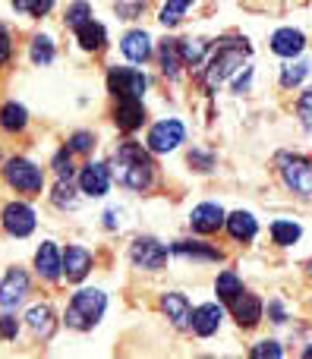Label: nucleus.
Returning <instances> with one entry per match:
<instances>
[{
	"mask_svg": "<svg viewBox=\"0 0 312 359\" xmlns=\"http://www.w3.org/2000/svg\"><path fill=\"white\" fill-rule=\"evenodd\" d=\"M114 177L117 183H123L126 189H149L155 183V164H151L149 151L136 142H123L117 151H114Z\"/></svg>",
	"mask_w": 312,
	"mask_h": 359,
	"instance_id": "nucleus-1",
	"label": "nucleus"
},
{
	"mask_svg": "<svg viewBox=\"0 0 312 359\" xmlns=\"http://www.w3.org/2000/svg\"><path fill=\"white\" fill-rule=\"evenodd\" d=\"M246 54H250L246 38H224V41L215 48V54L205 60V67H202V76H199L202 86H205L208 92H215V88H218L227 76H233L240 67H243V57Z\"/></svg>",
	"mask_w": 312,
	"mask_h": 359,
	"instance_id": "nucleus-2",
	"label": "nucleus"
},
{
	"mask_svg": "<svg viewBox=\"0 0 312 359\" xmlns=\"http://www.w3.org/2000/svg\"><path fill=\"white\" fill-rule=\"evenodd\" d=\"M104 309H107V297H104V293L95 290V287H86V290H76L73 293L63 322H67V328H73V331H92L95 325L101 322Z\"/></svg>",
	"mask_w": 312,
	"mask_h": 359,
	"instance_id": "nucleus-3",
	"label": "nucleus"
},
{
	"mask_svg": "<svg viewBox=\"0 0 312 359\" xmlns=\"http://www.w3.org/2000/svg\"><path fill=\"white\" fill-rule=\"evenodd\" d=\"M4 180L16 192H22V196H41V189H44L41 168L35 161H29V158H10L4 164Z\"/></svg>",
	"mask_w": 312,
	"mask_h": 359,
	"instance_id": "nucleus-4",
	"label": "nucleus"
},
{
	"mask_svg": "<svg viewBox=\"0 0 312 359\" xmlns=\"http://www.w3.org/2000/svg\"><path fill=\"white\" fill-rule=\"evenodd\" d=\"M278 168H281L284 186L290 192L303 198H312V161L303 155H281L278 158Z\"/></svg>",
	"mask_w": 312,
	"mask_h": 359,
	"instance_id": "nucleus-5",
	"label": "nucleus"
},
{
	"mask_svg": "<svg viewBox=\"0 0 312 359\" xmlns=\"http://www.w3.org/2000/svg\"><path fill=\"white\" fill-rule=\"evenodd\" d=\"M145 88H149V79L145 73L139 69H130V67H114L107 73V92L114 98H142Z\"/></svg>",
	"mask_w": 312,
	"mask_h": 359,
	"instance_id": "nucleus-6",
	"label": "nucleus"
},
{
	"mask_svg": "<svg viewBox=\"0 0 312 359\" xmlns=\"http://www.w3.org/2000/svg\"><path fill=\"white\" fill-rule=\"evenodd\" d=\"M130 259L136 268H145V271H161L168 265V246L158 243L155 236H139L130 246Z\"/></svg>",
	"mask_w": 312,
	"mask_h": 359,
	"instance_id": "nucleus-7",
	"label": "nucleus"
},
{
	"mask_svg": "<svg viewBox=\"0 0 312 359\" xmlns=\"http://www.w3.org/2000/svg\"><path fill=\"white\" fill-rule=\"evenodd\" d=\"M183 139H186V126H183L177 117H168V120H161V123H155L149 130V151H155V155H168V151H174Z\"/></svg>",
	"mask_w": 312,
	"mask_h": 359,
	"instance_id": "nucleus-8",
	"label": "nucleus"
},
{
	"mask_svg": "<svg viewBox=\"0 0 312 359\" xmlns=\"http://www.w3.org/2000/svg\"><path fill=\"white\" fill-rule=\"evenodd\" d=\"M111 180H114V170L107 168V164L92 161L79 170V192L88 198H101V196H107V189H111Z\"/></svg>",
	"mask_w": 312,
	"mask_h": 359,
	"instance_id": "nucleus-9",
	"label": "nucleus"
},
{
	"mask_svg": "<svg viewBox=\"0 0 312 359\" xmlns=\"http://www.w3.org/2000/svg\"><path fill=\"white\" fill-rule=\"evenodd\" d=\"M4 230L10 236H16V240H22V236H29L32 230H35V211H32V205H25V202H10L4 208Z\"/></svg>",
	"mask_w": 312,
	"mask_h": 359,
	"instance_id": "nucleus-10",
	"label": "nucleus"
},
{
	"mask_svg": "<svg viewBox=\"0 0 312 359\" xmlns=\"http://www.w3.org/2000/svg\"><path fill=\"white\" fill-rule=\"evenodd\" d=\"M29 297V274L22 268H10L0 280V309H16Z\"/></svg>",
	"mask_w": 312,
	"mask_h": 359,
	"instance_id": "nucleus-11",
	"label": "nucleus"
},
{
	"mask_svg": "<svg viewBox=\"0 0 312 359\" xmlns=\"http://www.w3.org/2000/svg\"><path fill=\"white\" fill-rule=\"evenodd\" d=\"M224 224H227L224 208L215 202H202L189 211V227H193L196 233H218Z\"/></svg>",
	"mask_w": 312,
	"mask_h": 359,
	"instance_id": "nucleus-12",
	"label": "nucleus"
},
{
	"mask_svg": "<svg viewBox=\"0 0 312 359\" xmlns=\"http://www.w3.org/2000/svg\"><path fill=\"white\" fill-rule=\"evenodd\" d=\"M231 312H233L240 328H256V325L262 322V299L243 290L231 299Z\"/></svg>",
	"mask_w": 312,
	"mask_h": 359,
	"instance_id": "nucleus-13",
	"label": "nucleus"
},
{
	"mask_svg": "<svg viewBox=\"0 0 312 359\" xmlns=\"http://www.w3.org/2000/svg\"><path fill=\"white\" fill-rule=\"evenodd\" d=\"M161 309H164V316L170 318V325H174L177 331L193 328V306H189V299L183 297V293H164Z\"/></svg>",
	"mask_w": 312,
	"mask_h": 359,
	"instance_id": "nucleus-14",
	"label": "nucleus"
},
{
	"mask_svg": "<svg viewBox=\"0 0 312 359\" xmlns=\"http://www.w3.org/2000/svg\"><path fill=\"white\" fill-rule=\"evenodd\" d=\"M114 123L123 133H133L145 123V107L142 98H117V107H114Z\"/></svg>",
	"mask_w": 312,
	"mask_h": 359,
	"instance_id": "nucleus-15",
	"label": "nucleus"
},
{
	"mask_svg": "<svg viewBox=\"0 0 312 359\" xmlns=\"http://www.w3.org/2000/svg\"><path fill=\"white\" fill-rule=\"evenodd\" d=\"M88 271H92V252H88V249H82V246L63 249V278L79 284Z\"/></svg>",
	"mask_w": 312,
	"mask_h": 359,
	"instance_id": "nucleus-16",
	"label": "nucleus"
},
{
	"mask_svg": "<svg viewBox=\"0 0 312 359\" xmlns=\"http://www.w3.org/2000/svg\"><path fill=\"white\" fill-rule=\"evenodd\" d=\"M35 271L41 274L44 280H60V274H63V252L54 246V243H41V246H38Z\"/></svg>",
	"mask_w": 312,
	"mask_h": 359,
	"instance_id": "nucleus-17",
	"label": "nucleus"
},
{
	"mask_svg": "<svg viewBox=\"0 0 312 359\" xmlns=\"http://www.w3.org/2000/svg\"><path fill=\"white\" fill-rule=\"evenodd\" d=\"M303 48H306V35H303L300 29H278L275 35H271V50H275L278 57L294 60L297 54H303Z\"/></svg>",
	"mask_w": 312,
	"mask_h": 359,
	"instance_id": "nucleus-18",
	"label": "nucleus"
},
{
	"mask_svg": "<svg viewBox=\"0 0 312 359\" xmlns=\"http://www.w3.org/2000/svg\"><path fill=\"white\" fill-rule=\"evenodd\" d=\"M221 318H224V312H221L218 303H205V306H199V309H193V334L212 337L215 331L221 328Z\"/></svg>",
	"mask_w": 312,
	"mask_h": 359,
	"instance_id": "nucleus-19",
	"label": "nucleus"
},
{
	"mask_svg": "<svg viewBox=\"0 0 312 359\" xmlns=\"http://www.w3.org/2000/svg\"><path fill=\"white\" fill-rule=\"evenodd\" d=\"M120 50H123L126 60L133 63H145L151 57V38L145 35L142 29H133L123 35V41H120Z\"/></svg>",
	"mask_w": 312,
	"mask_h": 359,
	"instance_id": "nucleus-20",
	"label": "nucleus"
},
{
	"mask_svg": "<svg viewBox=\"0 0 312 359\" xmlns=\"http://www.w3.org/2000/svg\"><path fill=\"white\" fill-rule=\"evenodd\" d=\"M25 322H29L32 334H35V337H41V341H50V337H54L57 322H54V309H50L48 303H38V306H32V309H29V316H25Z\"/></svg>",
	"mask_w": 312,
	"mask_h": 359,
	"instance_id": "nucleus-21",
	"label": "nucleus"
},
{
	"mask_svg": "<svg viewBox=\"0 0 312 359\" xmlns=\"http://www.w3.org/2000/svg\"><path fill=\"white\" fill-rule=\"evenodd\" d=\"M227 230L237 243H250L259 233V224L250 211H233V215H227Z\"/></svg>",
	"mask_w": 312,
	"mask_h": 359,
	"instance_id": "nucleus-22",
	"label": "nucleus"
},
{
	"mask_svg": "<svg viewBox=\"0 0 312 359\" xmlns=\"http://www.w3.org/2000/svg\"><path fill=\"white\" fill-rule=\"evenodd\" d=\"M73 32H76V41L82 44V50H101V48H104V41H107L104 25L95 22V19H88V22H82V25H76Z\"/></svg>",
	"mask_w": 312,
	"mask_h": 359,
	"instance_id": "nucleus-23",
	"label": "nucleus"
},
{
	"mask_svg": "<svg viewBox=\"0 0 312 359\" xmlns=\"http://www.w3.org/2000/svg\"><path fill=\"white\" fill-rule=\"evenodd\" d=\"M25 123H29V111H25L22 104L6 101V104L0 107V130L4 133H22Z\"/></svg>",
	"mask_w": 312,
	"mask_h": 359,
	"instance_id": "nucleus-24",
	"label": "nucleus"
},
{
	"mask_svg": "<svg viewBox=\"0 0 312 359\" xmlns=\"http://www.w3.org/2000/svg\"><path fill=\"white\" fill-rule=\"evenodd\" d=\"M174 252L177 255H186V259H199V262H221L224 252L221 249H212L205 243H193V240H180L174 243Z\"/></svg>",
	"mask_w": 312,
	"mask_h": 359,
	"instance_id": "nucleus-25",
	"label": "nucleus"
},
{
	"mask_svg": "<svg viewBox=\"0 0 312 359\" xmlns=\"http://www.w3.org/2000/svg\"><path fill=\"white\" fill-rule=\"evenodd\" d=\"M183 67V54H180V41H164L161 44V69L168 79H177Z\"/></svg>",
	"mask_w": 312,
	"mask_h": 359,
	"instance_id": "nucleus-26",
	"label": "nucleus"
},
{
	"mask_svg": "<svg viewBox=\"0 0 312 359\" xmlns=\"http://www.w3.org/2000/svg\"><path fill=\"white\" fill-rule=\"evenodd\" d=\"M180 54H183V67H202L208 57V41H193V38H183L180 41Z\"/></svg>",
	"mask_w": 312,
	"mask_h": 359,
	"instance_id": "nucleus-27",
	"label": "nucleus"
},
{
	"mask_svg": "<svg viewBox=\"0 0 312 359\" xmlns=\"http://www.w3.org/2000/svg\"><path fill=\"white\" fill-rule=\"evenodd\" d=\"M215 293H218V299L231 303L237 293H243V280H240V274L237 271H221L218 280H215Z\"/></svg>",
	"mask_w": 312,
	"mask_h": 359,
	"instance_id": "nucleus-28",
	"label": "nucleus"
},
{
	"mask_svg": "<svg viewBox=\"0 0 312 359\" xmlns=\"http://www.w3.org/2000/svg\"><path fill=\"white\" fill-rule=\"evenodd\" d=\"M300 236H303V230H300V224H294V221H275L271 224V240H275L278 246H294Z\"/></svg>",
	"mask_w": 312,
	"mask_h": 359,
	"instance_id": "nucleus-29",
	"label": "nucleus"
},
{
	"mask_svg": "<svg viewBox=\"0 0 312 359\" xmlns=\"http://www.w3.org/2000/svg\"><path fill=\"white\" fill-rule=\"evenodd\" d=\"M29 57L35 67H48L54 60V41L48 35H35L32 38V48H29Z\"/></svg>",
	"mask_w": 312,
	"mask_h": 359,
	"instance_id": "nucleus-30",
	"label": "nucleus"
},
{
	"mask_svg": "<svg viewBox=\"0 0 312 359\" xmlns=\"http://www.w3.org/2000/svg\"><path fill=\"white\" fill-rule=\"evenodd\" d=\"M189 6H193V0H164V10H161V16H158V19H161V25L174 29Z\"/></svg>",
	"mask_w": 312,
	"mask_h": 359,
	"instance_id": "nucleus-31",
	"label": "nucleus"
},
{
	"mask_svg": "<svg viewBox=\"0 0 312 359\" xmlns=\"http://www.w3.org/2000/svg\"><path fill=\"white\" fill-rule=\"evenodd\" d=\"M13 10L16 13H25V16H48L50 10H54V0H13Z\"/></svg>",
	"mask_w": 312,
	"mask_h": 359,
	"instance_id": "nucleus-32",
	"label": "nucleus"
},
{
	"mask_svg": "<svg viewBox=\"0 0 312 359\" xmlns=\"http://www.w3.org/2000/svg\"><path fill=\"white\" fill-rule=\"evenodd\" d=\"M306 73H309V63H306V60L287 63V67H281V86H284V88L300 86V82L306 79Z\"/></svg>",
	"mask_w": 312,
	"mask_h": 359,
	"instance_id": "nucleus-33",
	"label": "nucleus"
},
{
	"mask_svg": "<svg viewBox=\"0 0 312 359\" xmlns=\"http://www.w3.org/2000/svg\"><path fill=\"white\" fill-rule=\"evenodd\" d=\"M50 202H54L57 208H76V192H73V186H69V180H60V183L54 186Z\"/></svg>",
	"mask_w": 312,
	"mask_h": 359,
	"instance_id": "nucleus-34",
	"label": "nucleus"
},
{
	"mask_svg": "<svg viewBox=\"0 0 312 359\" xmlns=\"http://www.w3.org/2000/svg\"><path fill=\"white\" fill-rule=\"evenodd\" d=\"M88 19H92V4H88V0H76V4L67 10V25H69V29L88 22Z\"/></svg>",
	"mask_w": 312,
	"mask_h": 359,
	"instance_id": "nucleus-35",
	"label": "nucleus"
},
{
	"mask_svg": "<svg viewBox=\"0 0 312 359\" xmlns=\"http://www.w3.org/2000/svg\"><path fill=\"white\" fill-rule=\"evenodd\" d=\"M95 149V136L88 130H79L69 136V151H79V155H86V151Z\"/></svg>",
	"mask_w": 312,
	"mask_h": 359,
	"instance_id": "nucleus-36",
	"label": "nucleus"
},
{
	"mask_svg": "<svg viewBox=\"0 0 312 359\" xmlns=\"http://www.w3.org/2000/svg\"><path fill=\"white\" fill-rule=\"evenodd\" d=\"M54 174L60 180H69L73 177V161H69V145L63 151H57L54 155Z\"/></svg>",
	"mask_w": 312,
	"mask_h": 359,
	"instance_id": "nucleus-37",
	"label": "nucleus"
},
{
	"mask_svg": "<svg viewBox=\"0 0 312 359\" xmlns=\"http://www.w3.org/2000/svg\"><path fill=\"white\" fill-rule=\"evenodd\" d=\"M250 353H252V356H256V359H265V356L278 359V356H281V353H284V350H281V344H278V341H259V344H256V347H252V350H250Z\"/></svg>",
	"mask_w": 312,
	"mask_h": 359,
	"instance_id": "nucleus-38",
	"label": "nucleus"
},
{
	"mask_svg": "<svg viewBox=\"0 0 312 359\" xmlns=\"http://www.w3.org/2000/svg\"><path fill=\"white\" fill-rule=\"evenodd\" d=\"M297 111H300V120H303V126L312 133V88L309 92H303V98H300V104H297Z\"/></svg>",
	"mask_w": 312,
	"mask_h": 359,
	"instance_id": "nucleus-39",
	"label": "nucleus"
},
{
	"mask_svg": "<svg viewBox=\"0 0 312 359\" xmlns=\"http://www.w3.org/2000/svg\"><path fill=\"white\" fill-rule=\"evenodd\" d=\"M10 57H13L10 29H6V25H0V67H4V63H10Z\"/></svg>",
	"mask_w": 312,
	"mask_h": 359,
	"instance_id": "nucleus-40",
	"label": "nucleus"
},
{
	"mask_svg": "<svg viewBox=\"0 0 312 359\" xmlns=\"http://www.w3.org/2000/svg\"><path fill=\"white\" fill-rule=\"evenodd\" d=\"M19 334V322L13 316H4L0 318V337H4V341H13V337Z\"/></svg>",
	"mask_w": 312,
	"mask_h": 359,
	"instance_id": "nucleus-41",
	"label": "nucleus"
},
{
	"mask_svg": "<svg viewBox=\"0 0 312 359\" xmlns=\"http://www.w3.org/2000/svg\"><path fill=\"white\" fill-rule=\"evenodd\" d=\"M139 10H145V0H120V16L123 19H136Z\"/></svg>",
	"mask_w": 312,
	"mask_h": 359,
	"instance_id": "nucleus-42",
	"label": "nucleus"
},
{
	"mask_svg": "<svg viewBox=\"0 0 312 359\" xmlns=\"http://www.w3.org/2000/svg\"><path fill=\"white\" fill-rule=\"evenodd\" d=\"M189 164H199V170H212L215 158L212 155H202V151H193V155H189Z\"/></svg>",
	"mask_w": 312,
	"mask_h": 359,
	"instance_id": "nucleus-43",
	"label": "nucleus"
},
{
	"mask_svg": "<svg viewBox=\"0 0 312 359\" xmlns=\"http://www.w3.org/2000/svg\"><path fill=\"white\" fill-rule=\"evenodd\" d=\"M269 312H271V322H278V325L287 322V316H284V306L278 303V299H271V303H269Z\"/></svg>",
	"mask_w": 312,
	"mask_h": 359,
	"instance_id": "nucleus-44",
	"label": "nucleus"
},
{
	"mask_svg": "<svg viewBox=\"0 0 312 359\" xmlns=\"http://www.w3.org/2000/svg\"><path fill=\"white\" fill-rule=\"evenodd\" d=\"M104 227H107V230L120 227V211H117V208H111V211L104 215Z\"/></svg>",
	"mask_w": 312,
	"mask_h": 359,
	"instance_id": "nucleus-45",
	"label": "nucleus"
},
{
	"mask_svg": "<svg viewBox=\"0 0 312 359\" xmlns=\"http://www.w3.org/2000/svg\"><path fill=\"white\" fill-rule=\"evenodd\" d=\"M306 356H309V359H312V347H306Z\"/></svg>",
	"mask_w": 312,
	"mask_h": 359,
	"instance_id": "nucleus-46",
	"label": "nucleus"
},
{
	"mask_svg": "<svg viewBox=\"0 0 312 359\" xmlns=\"http://www.w3.org/2000/svg\"><path fill=\"white\" fill-rule=\"evenodd\" d=\"M309 271H312V265H309Z\"/></svg>",
	"mask_w": 312,
	"mask_h": 359,
	"instance_id": "nucleus-47",
	"label": "nucleus"
}]
</instances>
